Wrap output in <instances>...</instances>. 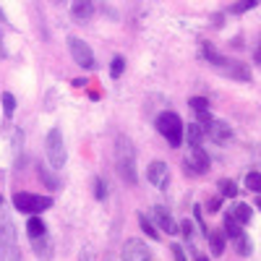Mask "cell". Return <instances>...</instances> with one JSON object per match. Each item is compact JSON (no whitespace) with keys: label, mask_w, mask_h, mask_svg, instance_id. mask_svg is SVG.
<instances>
[{"label":"cell","mask_w":261,"mask_h":261,"mask_svg":"<svg viewBox=\"0 0 261 261\" xmlns=\"http://www.w3.org/2000/svg\"><path fill=\"white\" fill-rule=\"evenodd\" d=\"M191 107L196 113H206L209 110V99L206 97H191Z\"/></svg>","instance_id":"4316f807"},{"label":"cell","mask_w":261,"mask_h":261,"mask_svg":"<svg viewBox=\"0 0 261 261\" xmlns=\"http://www.w3.org/2000/svg\"><path fill=\"white\" fill-rule=\"evenodd\" d=\"M256 206H258V209H261V196H258V199H256Z\"/></svg>","instance_id":"8d00e7d4"},{"label":"cell","mask_w":261,"mask_h":261,"mask_svg":"<svg viewBox=\"0 0 261 261\" xmlns=\"http://www.w3.org/2000/svg\"><path fill=\"white\" fill-rule=\"evenodd\" d=\"M0 261H21V251H18V246L0 248Z\"/></svg>","instance_id":"d4e9b609"},{"label":"cell","mask_w":261,"mask_h":261,"mask_svg":"<svg viewBox=\"0 0 261 261\" xmlns=\"http://www.w3.org/2000/svg\"><path fill=\"white\" fill-rule=\"evenodd\" d=\"M225 232H227L230 238H238V235L243 232V225H238V222L232 220V214H227V217H225Z\"/></svg>","instance_id":"603a6c76"},{"label":"cell","mask_w":261,"mask_h":261,"mask_svg":"<svg viewBox=\"0 0 261 261\" xmlns=\"http://www.w3.org/2000/svg\"><path fill=\"white\" fill-rule=\"evenodd\" d=\"M39 178H42V183H45L47 188H53V191H58V188H60V183H58V178L53 175V172H50L47 167H39Z\"/></svg>","instance_id":"7402d4cb"},{"label":"cell","mask_w":261,"mask_h":261,"mask_svg":"<svg viewBox=\"0 0 261 261\" xmlns=\"http://www.w3.org/2000/svg\"><path fill=\"white\" fill-rule=\"evenodd\" d=\"M196 261H209V258H206V256H199V258H196Z\"/></svg>","instance_id":"74e56055"},{"label":"cell","mask_w":261,"mask_h":261,"mask_svg":"<svg viewBox=\"0 0 261 261\" xmlns=\"http://www.w3.org/2000/svg\"><path fill=\"white\" fill-rule=\"evenodd\" d=\"M157 130H160L162 139H167L170 146L178 149L183 144V123H180V118L175 113H162L157 118Z\"/></svg>","instance_id":"7a4b0ae2"},{"label":"cell","mask_w":261,"mask_h":261,"mask_svg":"<svg viewBox=\"0 0 261 261\" xmlns=\"http://www.w3.org/2000/svg\"><path fill=\"white\" fill-rule=\"evenodd\" d=\"M199 125L204 128V134H209V139L214 144H227L232 139V128L227 123H222V120L212 118L209 113H199Z\"/></svg>","instance_id":"5b68a950"},{"label":"cell","mask_w":261,"mask_h":261,"mask_svg":"<svg viewBox=\"0 0 261 261\" xmlns=\"http://www.w3.org/2000/svg\"><path fill=\"white\" fill-rule=\"evenodd\" d=\"M209 243H212V253L214 256H222L225 253V235L222 232H206Z\"/></svg>","instance_id":"ac0fdd59"},{"label":"cell","mask_w":261,"mask_h":261,"mask_svg":"<svg viewBox=\"0 0 261 261\" xmlns=\"http://www.w3.org/2000/svg\"><path fill=\"white\" fill-rule=\"evenodd\" d=\"M123 261H154V256L139 238H128L123 243Z\"/></svg>","instance_id":"52a82bcc"},{"label":"cell","mask_w":261,"mask_h":261,"mask_svg":"<svg viewBox=\"0 0 261 261\" xmlns=\"http://www.w3.org/2000/svg\"><path fill=\"white\" fill-rule=\"evenodd\" d=\"M71 13L76 21H89L94 16V0H73Z\"/></svg>","instance_id":"4fadbf2b"},{"label":"cell","mask_w":261,"mask_h":261,"mask_svg":"<svg viewBox=\"0 0 261 261\" xmlns=\"http://www.w3.org/2000/svg\"><path fill=\"white\" fill-rule=\"evenodd\" d=\"M172 256H175V261H188L186 253H183V248H180L178 243H172Z\"/></svg>","instance_id":"836d02e7"},{"label":"cell","mask_w":261,"mask_h":261,"mask_svg":"<svg viewBox=\"0 0 261 261\" xmlns=\"http://www.w3.org/2000/svg\"><path fill=\"white\" fill-rule=\"evenodd\" d=\"M232 241H235V251H238V253H241V256H251L253 246H251V241H248L246 232H241L238 238H232Z\"/></svg>","instance_id":"d6986e66"},{"label":"cell","mask_w":261,"mask_h":261,"mask_svg":"<svg viewBox=\"0 0 261 261\" xmlns=\"http://www.w3.org/2000/svg\"><path fill=\"white\" fill-rule=\"evenodd\" d=\"M115 165H118L120 178L130 186H136V151L125 136H118L115 141Z\"/></svg>","instance_id":"6da1fadb"},{"label":"cell","mask_w":261,"mask_h":261,"mask_svg":"<svg viewBox=\"0 0 261 261\" xmlns=\"http://www.w3.org/2000/svg\"><path fill=\"white\" fill-rule=\"evenodd\" d=\"M68 50H71L76 65H81V68H86V71H92V68H94V53H92V47L86 45L84 39L71 37V39H68Z\"/></svg>","instance_id":"8992f818"},{"label":"cell","mask_w":261,"mask_h":261,"mask_svg":"<svg viewBox=\"0 0 261 261\" xmlns=\"http://www.w3.org/2000/svg\"><path fill=\"white\" fill-rule=\"evenodd\" d=\"M204 58H206L209 63H214V65H217V68H220V65L225 63V58H222L220 53H217V50H214L212 45H204Z\"/></svg>","instance_id":"484cf974"},{"label":"cell","mask_w":261,"mask_h":261,"mask_svg":"<svg viewBox=\"0 0 261 261\" xmlns=\"http://www.w3.org/2000/svg\"><path fill=\"white\" fill-rule=\"evenodd\" d=\"M246 188L253 193H261V172H248L246 175Z\"/></svg>","instance_id":"cb8c5ba5"},{"label":"cell","mask_w":261,"mask_h":261,"mask_svg":"<svg viewBox=\"0 0 261 261\" xmlns=\"http://www.w3.org/2000/svg\"><path fill=\"white\" fill-rule=\"evenodd\" d=\"M220 201H222L220 196H212V199L206 201V209H209V214H212V212H217V209H220Z\"/></svg>","instance_id":"d6a6232c"},{"label":"cell","mask_w":261,"mask_h":261,"mask_svg":"<svg viewBox=\"0 0 261 261\" xmlns=\"http://www.w3.org/2000/svg\"><path fill=\"white\" fill-rule=\"evenodd\" d=\"M0 204H3V196H0Z\"/></svg>","instance_id":"f35d334b"},{"label":"cell","mask_w":261,"mask_h":261,"mask_svg":"<svg viewBox=\"0 0 261 261\" xmlns=\"http://www.w3.org/2000/svg\"><path fill=\"white\" fill-rule=\"evenodd\" d=\"M16 225L11 220V214L3 209L0 204V248H8V246H16Z\"/></svg>","instance_id":"ba28073f"},{"label":"cell","mask_w":261,"mask_h":261,"mask_svg":"<svg viewBox=\"0 0 261 261\" xmlns=\"http://www.w3.org/2000/svg\"><path fill=\"white\" fill-rule=\"evenodd\" d=\"M178 230H180L186 238H191V235H193V225H191V220H183V225H178Z\"/></svg>","instance_id":"1f68e13d"},{"label":"cell","mask_w":261,"mask_h":261,"mask_svg":"<svg viewBox=\"0 0 261 261\" xmlns=\"http://www.w3.org/2000/svg\"><path fill=\"white\" fill-rule=\"evenodd\" d=\"M34 253H37V258H42V261H50V258H53V243H50L47 232L42 235V238H34Z\"/></svg>","instance_id":"9a60e30c"},{"label":"cell","mask_w":261,"mask_h":261,"mask_svg":"<svg viewBox=\"0 0 261 261\" xmlns=\"http://www.w3.org/2000/svg\"><path fill=\"white\" fill-rule=\"evenodd\" d=\"M45 232H47V227H45V222H42V217L39 214H32V220L27 222V235L34 241V238H42Z\"/></svg>","instance_id":"2e32d148"},{"label":"cell","mask_w":261,"mask_h":261,"mask_svg":"<svg viewBox=\"0 0 261 261\" xmlns=\"http://www.w3.org/2000/svg\"><path fill=\"white\" fill-rule=\"evenodd\" d=\"M139 225H141V230H144V232H146V235L151 238V241H157V238H160V232H157V227H154V225H151V220H146V214H144V212L139 214Z\"/></svg>","instance_id":"44dd1931"},{"label":"cell","mask_w":261,"mask_h":261,"mask_svg":"<svg viewBox=\"0 0 261 261\" xmlns=\"http://www.w3.org/2000/svg\"><path fill=\"white\" fill-rule=\"evenodd\" d=\"M183 139H186L191 146H201V141H204V128H201L199 123L183 125Z\"/></svg>","instance_id":"5bb4252c"},{"label":"cell","mask_w":261,"mask_h":261,"mask_svg":"<svg viewBox=\"0 0 261 261\" xmlns=\"http://www.w3.org/2000/svg\"><path fill=\"white\" fill-rule=\"evenodd\" d=\"M123 71H125V60L118 55V58L113 60V65H110V73H113V79H120V76H123Z\"/></svg>","instance_id":"f1b7e54d"},{"label":"cell","mask_w":261,"mask_h":261,"mask_svg":"<svg viewBox=\"0 0 261 261\" xmlns=\"http://www.w3.org/2000/svg\"><path fill=\"white\" fill-rule=\"evenodd\" d=\"M0 55H6V47H3V34H0Z\"/></svg>","instance_id":"e575fe53"},{"label":"cell","mask_w":261,"mask_h":261,"mask_svg":"<svg viewBox=\"0 0 261 261\" xmlns=\"http://www.w3.org/2000/svg\"><path fill=\"white\" fill-rule=\"evenodd\" d=\"M13 206L21 212V214H39L53 206V199L50 196H37V193H27V191H18L13 193Z\"/></svg>","instance_id":"3957f363"},{"label":"cell","mask_w":261,"mask_h":261,"mask_svg":"<svg viewBox=\"0 0 261 261\" xmlns=\"http://www.w3.org/2000/svg\"><path fill=\"white\" fill-rule=\"evenodd\" d=\"M94 196H97V201H105V199H107V186H105V180H97V183H94Z\"/></svg>","instance_id":"4dcf8cb0"},{"label":"cell","mask_w":261,"mask_h":261,"mask_svg":"<svg viewBox=\"0 0 261 261\" xmlns=\"http://www.w3.org/2000/svg\"><path fill=\"white\" fill-rule=\"evenodd\" d=\"M146 178L151 186H157V188H165L167 186V178H170V170H167V162H151L146 167Z\"/></svg>","instance_id":"30bf717a"},{"label":"cell","mask_w":261,"mask_h":261,"mask_svg":"<svg viewBox=\"0 0 261 261\" xmlns=\"http://www.w3.org/2000/svg\"><path fill=\"white\" fill-rule=\"evenodd\" d=\"M220 68L230 76V79H235V81H251V68L246 63H238V60H227L225 58V63L220 65Z\"/></svg>","instance_id":"8fae6325"},{"label":"cell","mask_w":261,"mask_h":261,"mask_svg":"<svg viewBox=\"0 0 261 261\" xmlns=\"http://www.w3.org/2000/svg\"><path fill=\"white\" fill-rule=\"evenodd\" d=\"M256 6H258V0H238V3L230 6V13L241 16V13H246V11H253Z\"/></svg>","instance_id":"ffe728a7"},{"label":"cell","mask_w":261,"mask_h":261,"mask_svg":"<svg viewBox=\"0 0 261 261\" xmlns=\"http://www.w3.org/2000/svg\"><path fill=\"white\" fill-rule=\"evenodd\" d=\"M45 154H47V162L53 170H60L65 165V144H63V134H60V128H53L47 139H45Z\"/></svg>","instance_id":"277c9868"},{"label":"cell","mask_w":261,"mask_h":261,"mask_svg":"<svg viewBox=\"0 0 261 261\" xmlns=\"http://www.w3.org/2000/svg\"><path fill=\"white\" fill-rule=\"evenodd\" d=\"M3 110H6V118H11V115H13V110H16V99H13V94H11V92H6V94H3Z\"/></svg>","instance_id":"f546056e"},{"label":"cell","mask_w":261,"mask_h":261,"mask_svg":"<svg viewBox=\"0 0 261 261\" xmlns=\"http://www.w3.org/2000/svg\"><path fill=\"white\" fill-rule=\"evenodd\" d=\"M154 220H157V225H160L167 235H175V232H178V222L172 220V214H170L165 206H154Z\"/></svg>","instance_id":"7c38bea8"},{"label":"cell","mask_w":261,"mask_h":261,"mask_svg":"<svg viewBox=\"0 0 261 261\" xmlns=\"http://www.w3.org/2000/svg\"><path fill=\"white\" fill-rule=\"evenodd\" d=\"M183 167H186V172H206L209 170V157L204 154V149L201 146H193V151L186 157V162H183Z\"/></svg>","instance_id":"9c48e42d"},{"label":"cell","mask_w":261,"mask_h":261,"mask_svg":"<svg viewBox=\"0 0 261 261\" xmlns=\"http://www.w3.org/2000/svg\"><path fill=\"white\" fill-rule=\"evenodd\" d=\"M256 60L261 63V45H258V50H256Z\"/></svg>","instance_id":"d590c367"},{"label":"cell","mask_w":261,"mask_h":261,"mask_svg":"<svg viewBox=\"0 0 261 261\" xmlns=\"http://www.w3.org/2000/svg\"><path fill=\"white\" fill-rule=\"evenodd\" d=\"M232 220H235L238 225H251V220H253L251 206H248V204H238V206L232 209Z\"/></svg>","instance_id":"e0dca14e"},{"label":"cell","mask_w":261,"mask_h":261,"mask_svg":"<svg viewBox=\"0 0 261 261\" xmlns=\"http://www.w3.org/2000/svg\"><path fill=\"white\" fill-rule=\"evenodd\" d=\"M220 191H222V196H230V199L238 196V186L232 180H220Z\"/></svg>","instance_id":"83f0119b"}]
</instances>
